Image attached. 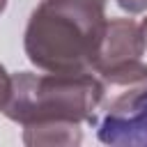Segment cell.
<instances>
[{"label": "cell", "mask_w": 147, "mask_h": 147, "mask_svg": "<svg viewBox=\"0 0 147 147\" xmlns=\"http://www.w3.org/2000/svg\"><path fill=\"white\" fill-rule=\"evenodd\" d=\"M101 85L96 74H32L11 76V92L2 113L23 126V142L39 147L80 145V124H96Z\"/></svg>", "instance_id": "1"}, {"label": "cell", "mask_w": 147, "mask_h": 147, "mask_svg": "<svg viewBox=\"0 0 147 147\" xmlns=\"http://www.w3.org/2000/svg\"><path fill=\"white\" fill-rule=\"evenodd\" d=\"M94 74L101 85L99 117L126 115L147 94V64L142 60H129L122 64L99 69Z\"/></svg>", "instance_id": "3"}, {"label": "cell", "mask_w": 147, "mask_h": 147, "mask_svg": "<svg viewBox=\"0 0 147 147\" xmlns=\"http://www.w3.org/2000/svg\"><path fill=\"white\" fill-rule=\"evenodd\" d=\"M9 92H11V76L5 71V67L0 64V110L5 108L7 99H9Z\"/></svg>", "instance_id": "6"}, {"label": "cell", "mask_w": 147, "mask_h": 147, "mask_svg": "<svg viewBox=\"0 0 147 147\" xmlns=\"http://www.w3.org/2000/svg\"><path fill=\"white\" fill-rule=\"evenodd\" d=\"M145 37H142V28L131 21V18H110L103 25V34L99 41V51H96V60H94V71L113 67V64H122L129 60H140L145 53Z\"/></svg>", "instance_id": "4"}, {"label": "cell", "mask_w": 147, "mask_h": 147, "mask_svg": "<svg viewBox=\"0 0 147 147\" xmlns=\"http://www.w3.org/2000/svg\"><path fill=\"white\" fill-rule=\"evenodd\" d=\"M5 7H7V0H0V14L5 11Z\"/></svg>", "instance_id": "9"}, {"label": "cell", "mask_w": 147, "mask_h": 147, "mask_svg": "<svg viewBox=\"0 0 147 147\" xmlns=\"http://www.w3.org/2000/svg\"><path fill=\"white\" fill-rule=\"evenodd\" d=\"M140 28H142V37H145V46H147V18H142V23H140Z\"/></svg>", "instance_id": "8"}, {"label": "cell", "mask_w": 147, "mask_h": 147, "mask_svg": "<svg viewBox=\"0 0 147 147\" xmlns=\"http://www.w3.org/2000/svg\"><path fill=\"white\" fill-rule=\"evenodd\" d=\"M103 25L106 0H41L25 28V55L41 71L87 74Z\"/></svg>", "instance_id": "2"}, {"label": "cell", "mask_w": 147, "mask_h": 147, "mask_svg": "<svg viewBox=\"0 0 147 147\" xmlns=\"http://www.w3.org/2000/svg\"><path fill=\"white\" fill-rule=\"evenodd\" d=\"M96 133L108 145H147V94L126 115L99 117Z\"/></svg>", "instance_id": "5"}, {"label": "cell", "mask_w": 147, "mask_h": 147, "mask_svg": "<svg viewBox=\"0 0 147 147\" xmlns=\"http://www.w3.org/2000/svg\"><path fill=\"white\" fill-rule=\"evenodd\" d=\"M117 5L129 14H142L147 9V0H117Z\"/></svg>", "instance_id": "7"}]
</instances>
